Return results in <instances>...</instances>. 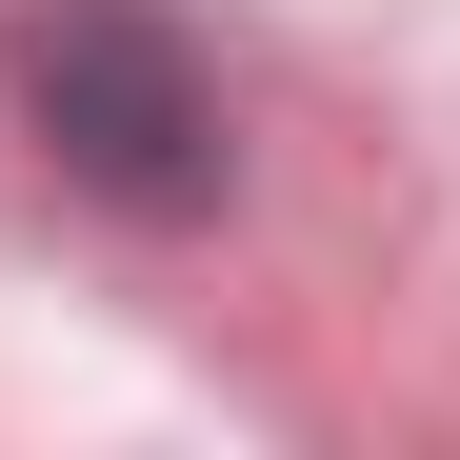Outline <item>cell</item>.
I'll return each instance as SVG.
<instances>
[{
  "label": "cell",
  "instance_id": "obj_1",
  "mask_svg": "<svg viewBox=\"0 0 460 460\" xmlns=\"http://www.w3.org/2000/svg\"><path fill=\"white\" fill-rule=\"evenodd\" d=\"M0 81H21V140L81 200H120V220H200L220 200V81H200V40L161 0H21Z\"/></svg>",
  "mask_w": 460,
  "mask_h": 460
}]
</instances>
